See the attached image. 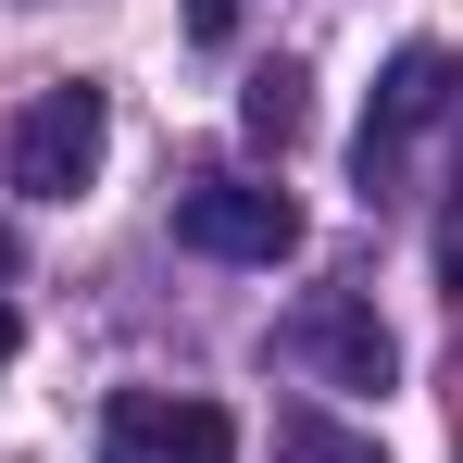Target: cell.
<instances>
[{
	"label": "cell",
	"mask_w": 463,
	"mask_h": 463,
	"mask_svg": "<svg viewBox=\"0 0 463 463\" xmlns=\"http://www.w3.org/2000/svg\"><path fill=\"white\" fill-rule=\"evenodd\" d=\"M175 238L213 250V263H288L301 250V201L263 188V175H201V188H175Z\"/></svg>",
	"instance_id": "cell-2"
},
{
	"label": "cell",
	"mask_w": 463,
	"mask_h": 463,
	"mask_svg": "<svg viewBox=\"0 0 463 463\" xmlns=\"http://www.w3.org/2000/svg\"><path fill=\"white\" fill-rule=\"evenodd\" d=\"M113 463H238L213 401H113Z\"/></svg>",
	"instance_id": "cell-4"
},
{
	"label": "cell",
	"mask_w": 463,
	"mask_h": 463,
	"mask_svg": "<svg viewBox=\"0 0 463 463\" xmlns=\"http://www.w3.org/2000/svg\"><path fill=\"white\" fill-rule=\"evenodd\" d=\"M276 364H301L313 388H388L401 351H388V326L364 301H301L288 326H276Z\"/></svg>",
	"instance_id": "cell-3"
},
{
	"label": "cell",
	"mask_w": 463,
	"mask_h": 463,
	"mask_svg": "<svg viewBox=\"0 0 463 463\" xmlns=\"http://www.w3.org/2000/svg\"><path fill=\"white\" fill-rule=\"evenodd\" d=\"M188 25H201V38H226V25H238V0H188Z\"/></svg>",
	"instance_id": "cell-8"
},
{
	"label": "cell",
	"mask_w": 463,
	"mask_h": 463,
	"mask_svg": "<svg viewBox=\"0 0 463 463\" xmlns=\"http://www.w3.org/2000/svg\"><path fill=\"white\" fill-rule=\"evenodd\" d=\"M276 463H388L364 426H338V413H288L276 426Z\"/></svg>",
	"instance_id": "cell-7"
},
{
	"label": "cell",
	"mask_w": 463,
	"mask_h": 463,
	"mask_svg": "<svg viewBox=\"0 0 463 463\" xmlns=\"http://www.w3.org/2000/svg\"><path fill=\"white\" fill-rule=\"evenodd\" d=\"M0 263H13V238H0Z\"/></svg>",
	"instance_id": "cell-10"
},
{
	"label": "cell",
	"mask_w": 463,
	"mask_h": 463,
	"mask_svg": "<svg viewBox=\"0 0 463 463\" xmlns=\"http://www.w3.org/2000/svg\"><path fill=\"white\" fill-rule=\"evenodd\" d=\"M13 351H25V326H13V313H0V364H13Z\"/></svg>",
	"instance_id": "cell-9"
},
{
	"label": "cell",
	"mask_w": 463,
	"mask_h": 463,
	"mask_svg": "<svg viewBox=\"0 0 463 463\" xmlns=\"http://www.w3.org/2000/svg\"><path fill=\"white\" fill-rule=\"evenodd\" d=\"M238 126H250L263 151H288V138L313 126V100H301V63H263V76H250V100H238Z\"/></svg>",
	"instance_id": "cell-6"
},
{
	"label": "cell",
	"mask_w": 463,
	"mask_h": 463,
	"mask_svg": "<svg viewBox=\"0 0 463 463\" xmlns=\"http://www.w3.org/2000/svg\"><path fill=\"white\" fill-rule=\"evenodd\" d=\"M451 100V51H401L388 63V88H376V113H364V188H388L401 175V151H413V126Z\"/></svg>",
	"instance_id": "cell-5"
},
{
	"label": "cell",
	"mask_w": 463,
	"mask_h": 463,
	"mask_svg": "<svg viewBox=\"0 0 463 463\" xmlns=\"http://www.w3.org/2000/svg\"><path fill=\"white\" fill-rule=\"evenodd\" d=\"M100 138H113L100 88H88V76H63V88H38V100L0 126V175H13L25 201H76L88 175H100Z\"/></svg>",
	"instance_id": "cell-1"
}]
</instances>
